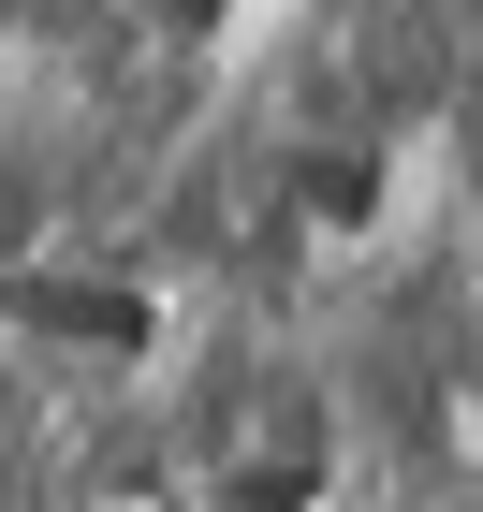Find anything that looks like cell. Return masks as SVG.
Wrapping results in <instances>:
<instances>
[{
  "instance_id": "1",
  "label": "cell",
  "mask_w": 483,
  "mask_h": 512,
  "mask_svg": "<svg viewBox=\"0 0 483 512\" xmlns=\"http://www.w3.org/2000/svg\"><path fill=\"white\" fill-rule=\"evenodd\" d=\"M0 322L44 337V352H88V366H147L161 352V293L147 278H88V264H15L0 278Z\"/></svg>"
},
{
  "instance_id": "2",
  "label": "cell",
  "mask_w": 483,
  "mask_h": 512,
  "mask_svg": "<svg viewBox=\"0 0 483 512\" xmlns=\"http://www.w3.org/2000/svg\"><path fill=\"white\" fill-rule=\"evenodd\" d=\"M381 191H396V176H381V147H308L293 161V220H322V235H381Z\"/></svg>"
},
{
  "instance_id": "3",
  "label": "cell",
  "mask_w": 483,
  "mask_h": 512,
  "mask_svg": "<svg viewBox=\"0 0 483 512\" xmlns=\"http://www.w3.org/2000/svg\"><path fill=\"white\" fill-rule=\"evenodd\" d=\"M220 512H322V439L235 454V469H220Z\"/></svg>"
}]
</instances>
